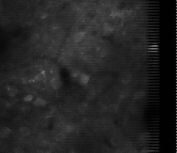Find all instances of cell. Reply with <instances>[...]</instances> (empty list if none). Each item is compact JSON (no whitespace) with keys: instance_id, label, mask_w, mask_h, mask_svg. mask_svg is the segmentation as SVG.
Masks as SVG:
<instances>
[{"instance_id":"30bf717a","label":"cell","mask_w":177,"mask_h":153,"mask_svg":"<svg viewBox=\"0 0 177 153\" xmlns=\"http://www.w3.org/2000/svg\"><path fill=\"white\" fill-rule=\"evenodd\" d=\"M145 91H137L134 95V100H141L142 99V98H144V96H145Z\"/></svg>"},{"instance_id":"ffe728a7","label":"cell","mask_w":177,"mask_h":153,"mask_svg":"<svg viewBox=\"0 0 177 153\" xmlns=\"http://www.w3.org/2000/svg\"><path fill=\"white\" fill-rule=\"evenodd\" d=\"M79 136H80V138H85V137H86V136H87V132H86V131H85V130L81 131V132H80Z\"/></svg>"},{"instance_id":"ac0fdd59","label":"cell","mask_w":177,"mask_h":153,"mask_svg":"<svg viewBox=\"0 0 177 153\" xmlns=\"http://www.w3.org/2000/svg\"><path fill=\"white\" fill-rule=\"evenodd\" d=\"M98 110L101 111V112H105V111L108 110V107H106L103 104H100L99 105H98Z\"/></svg>"},{"instance_id":"7402d4cb","label":"cell","mask_w":177,"mask_h":153,"mask_svg":"<svg viewBox=\"0 0 177 153\" xmlns=\"http://www.w3.org/2000/svg\"><path fill=\"white\" fill-rule=\"evenodd\" d=\"M86 131H87V133H88H88H93V132H94V129L92 127H87Z\"/></svg>"},{"instance_id":"e0dca14e","label":"cell","mask_w":177,"mask_h":153,"mask_svg":"<svg viewBox=\"0 0 177 153\" xmlns=\"http://www.w3.org/2000/svg\"><path fill=\"white\" fill-rule=\"evenodd\" d=\"M111 143L114 145H118L119 143H120V139H119V138L118 136H114L111 139Z\"/></svg>"},{"instance_id":"4fadbf2b","label":"cell","mask_w":177,"mask_h":153,"mask_svg":"<svg viewBox=\"0 0 177 153\" xmlns=\"http://www.w3.org/2000/svg\"><path fill=\"white\" fill-rule=\"evenodd\" d=\"M45 79H46V74H45V72H40V73H38L35 76V79L37 81H44Z\"/></svg>"},{"instance_id":"9c48e42d","label":"cell","mask_w":177,"mask_h":153,"mask_svg":"<svg viewBox=\"0 0 177 153\" xmlns=\"http://www.w3.org/2000/svg\"><path fill=\"white\" fill-rule=\"evenodd\" d=\"M19 132H20V134L22 136H28L30 135L31 131H30V130H29L28 127H21V128H20Z\"/></svg>"},{"instance_id":"2e32d148","label":"cell","mask_w":177,"mask_h":153,"mask_svg":"<svg viewBox=\"0 0 177 153\" xmlns=\"http://www.w3.org/2000/svg\"><path fill=\"white\" fill-rule=\"evenodd\" d=\"M103 28H104V30H105L106 32H112L113 31V30H114V28H113V27H112L110 24H108V23H105V25H104V27H103Z\"/></svg>"},{"instance_id":"6da1fadb","label":"cell","mask_w":177,"mask_h":153,"mask_svg":"<svg viewBox=\"0 0 177 153\" xmlns=\"http://www.w3.org/2000/svg\"><path fill=\"white\" fill-rule=\"evenodd\" d=\"M120 80L123 84H128L132 81V75L129 72H123L121 75Z\"/></svg>"},{"instance_id":"603a6c76","label":"cell","mask_w":177,"mask_h":153,"mask_svg":"<svg viewBox=\"0 0 177 153\" xmlns=\"http://www.w3.org/2000/svg\"><path fill=\"white\" fill-rule=\"evenodd\" d=\"M47 16H48V15H47L46 12H44V13H42V14H41V15H40V18H41V19H45V18H47Z\"/></svg>"},{"instance_id":"44dd1931","label":"cell","mask_w":177,"mask_h":153,"mask_svg":"<svg viewBox=\"0 0 177 153\" xmlns=\"http://www.w3.org/2000/svg\"><path fill=\"white\" fill-rule=\"evenodd\" d=\"M107 53H108V50H107V49L106 48H104V49H102V51H101V56H105L107 55Z\"/></svg>"},{"instance_id":"8fae6325","label":"cell","mask_w":177,"mask_h":153,"mask_svg":"<svg viewBox=\"0 0 177 153\" xmlns=\"http://www.w3.org/2000/svg\"><path fill=\"white\" fill-rule=\"evenodd\" d=\"M119 109V106L117 104H111L108 107V110L111 113H116Z\"/></svg>"},{"instance_id":"3957f363","label":"cell","mask_w":177,"mask_h":153,"mask_svg":"<svg viewBox=\"0 0 177 153\" xmlns=\"http://www.w3.org/2000/svg\"><path fill=\"white\" fill-rule=\"evenodd\" d=\"M50 85L55 90L60 89L62 87V81L58 79H53L50 81Z\"/></svg>"},{"instance_id":"d4e9b609","label":"cell","mask_w":177,"mask_h":153,"mask_svg":"<svg viewBox=\"0 0 177 153\" xmlns=\"http://www.w3.org/2000/svg\"><path fill=\"white\" fill-rule=\"evenodd\" d=\"M102 151L103 152H109V149H108L106 147L103 148L102 149Z\"/></svg>"},{"instance_id":"5b68a950","label":"cell","mask_w":177,"mask_h":153,"mask_svg":"<svg viewBox=\"0 0 177 153\" xmlns=\"http://www.w3.org/2000/svg\"><path fill=\"white\" fill-rule=\"evenodd\" d=\"M47 101L43 99V98H37L35 99V101H34V105L36 107H44L47 104Z\"/></svg>"},{"instance_id":"5bb4252c","label":"cell","mask_w":177,"mask_h":153,"mask_svg":"<svg viewBox=\"0 0 177 153\" xmlns=\"http://www.w3.org/2000/svg\"><path fill=\"white\" fill-rule=\"evenodd\" d=\"M149 139V136L147 133H143L140 136V138H139V140L141 142H147Z\"/></svg>"},{"instance_id":"7c38bea8","label":"cell","mask_w":177,"mask_h":153,"mask_svg":"<svg viewBox=\"0 0 177 153\" xmlns=\"http://www.w3.org/2000/svg\"><path fill=\"white\" fill-rule=\"evenodd\" d=\"M56 140L58 142H63L66 139V133L65 132H59L58 134L56 136Z\"/></svg>"},{"instance_id":"7a4b0ae2","label":"cell","mask_w":177,"mask_h":153,"mask_svg":"<svg viewBox=\"0 0 177 153\" xmlns=\"http://www.w3.org/2000/svg\"><path fill=\"white\" fill-rule=\"evenodd\" d=\"M85 37H86V33L84 31H80V32H77L76 34L74 35L73 40L76 43H80L81 41H83Z\"/></svg>"},{"instance_id":"52a82bcc","label":"cell","mask_w":177,"mask_h":153,"mask_svg":"<svg viewBox=\"0 0 177 153\" xmlns=\"http://www.w3.org/2000/svg\"><path fill=\"white\" fill-rule=\"evenodd\" d=\"M12 133V130L8 127H3L0 130V136L7 137Z\"/></svg>"},{"instance_id":"ba28073f","label":"cell","mask_w":177,"mask_h":153,"mask_svg":"<svg viewBox=\"0 0 177 153\" xmlns=\"http://www.w3.org/2000/svg\"><path fill=\"white\" fill-rule=\"evenodd\" d=\"M88 109V105L86 103H81L78 105L77 110L80 114H85Z\"/></svg>"},{"instance_id":"277c9868","label":"cell","mask_w":177,"mask_h":153,"mask_svg":"<svg viewBox=\"0 0 177 153\" xmlns=\"http://www.w3.org/2000/svg\"><path fill=\"white\" fill-rule=\"evenodd\" d=\"M90 80V76L87 74H82L80 77V82L81 85H86L88 83V81Z\"/></svg>"},{"instance_id":"d6986e66","label":"cell","mask_w":177,"mask_h":153,"mask_svg":"<svg viewBox=\"0 0 177 153\" xmlns=\"http://www.w3.org/2000/svg\"><path fill=\"white\" fill-rule=\"evenodd\" d=\"M33 98H34L33 95L28 94V95H27V96H25V98H23V101H25V102H30V101H31L33 100Z\"/></svg>"},{"instance_id":"9a60e30c","label":"cell","mask_w":177,"mask_h":153,"mask_svg":"<svg viewBox=\"0 0 177 153\" xmlns=\"http://www.w3.org/2000/svg\"><path fill=\"white\" fill-rule=\"evenodd\" d=\"M73 130V125L68 124V125H66L63 127V131L65 133H69V132H72Z\"/></svg>"},{"instance_id":"8992f818","label":"cell","mask_w":177,"mask_h":153,"mask_svg":"<svg viewBox=\"0 0 177 153\" xmlns=\"http://www.w3.org/2000/svg\"><path fill=\"white\" fill-rule=\"evenodd\" d=\"M18 93V88L15 86H9L7 88V94L10 97H15Z\"/></svg>"},{"instance_id":"cb8c5ba5","label":"cell","mask_w":177,"mask_h":153,"mask_svg":"<svg viewBox=\"0 0 177 153\" xmlns=\"http://www.w3.org/2000/svg\"><path fill=\"white\" fill-rule=\"evenodd\" d=\"M15 152H22V149L21 148H17L14 150Z\"/></svg>"}]
</instances>
